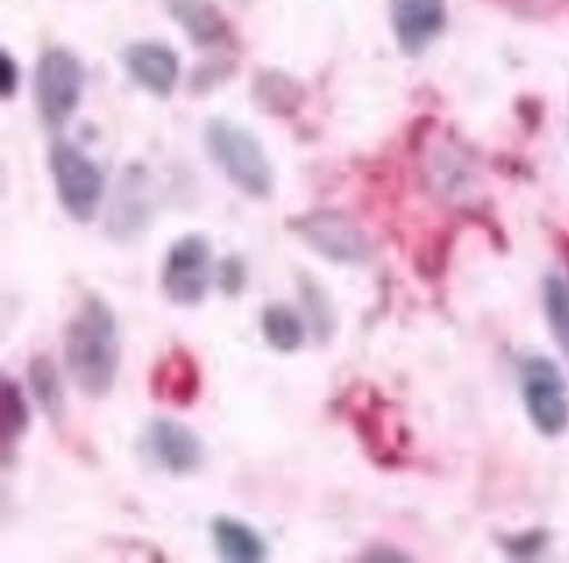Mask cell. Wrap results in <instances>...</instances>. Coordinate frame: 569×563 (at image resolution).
I'll return each instance as SVG.
<instances>
[{"label":"cell","instance_id":"1","mask_svg":"<svg viewBox=\"0 0 569 563\" xmlns=\"http://www.w3.org/2000/svg\"><path fill=\"white\" fill-rule=\"evenodd\" d=\"M63 360L69 378L87 399H106L121 368V335L113 306L90 294L71 314L63 335Z\"/></svg>","mask_w":569,"mask_h":563},{"label":"cell","instance_id":"2","mask_svg":"<svg viewBox=\"0 0 569 563\" xmlns=\"http://www.w3.org/2000/svg\"><path fill=\"white\" fill-rule=\"evenodd\" d=\"M206 152L218 171L231 181L239 192L252 200H268L276 187V171L271 158L254 131L242 123L216 115L202 129Z\"/></svg>","mask_w":569,"mask_h":563},{"label":"cell","instance_id":"3","mask_svg":"<svg viewBox=\"0 0 569 563\" xmlns=\"http://www.w3.org/2000/svg\"><path fill=\"white\" fill-rule=\"evenodd\" d=\"M48 168L66 215L77 223H90L106 194V175L100 165L77 144L56 139L48 152Z\"/></svg>","mask_w":569,"mask_h":563},{"label":"cell","instance_id":"4","mask_svg":"<svg viewBox=\"0 0 569 563\" xmlns=\"http://www.w3.org/2000/svg\"><path fill=\"white\" fill-rule=\"evenodd\" d=\"M520 393L530 425L543 438H559L569 428L567 380L549 356H525L520 364Z\"/></svg>","mask_w":569,"mask_h":563},{"label":"cell","instance_id":"5","mask_svg":"<svg viewBox=\"0 0 569 563\" xmlns=\"http://www.w3.org/2000/svg\"><path fill=\"white\" fill-rule=\"evenodd\" d=\"M289 229L318 258L333 262V265H362L373 254L365 231L341 210H310V213L291 218Z\"/></svg>","mask_w":569,"mask_h":563},{"label":"cell","instance_id":"6","mask_svg":"<svg viewBox=\"0 0 569 563\" xmlns=\"http://www.w3.org/2000/svg\"><path fill=\"white\" fill-rule=\"evenodd\" d=\"M84 90V66L66 48H50L34 69V102L48 127H63L77 113Z\"/></svg>","mask_w":569,"mask_h":563},{"label":"cell","instance_id":"7","mask_svg":"<svg viewBox=\"0 0 569 563\" xmlns=\"http://www.w3.org/2000/svg\"><path fill=\"white\" fill-rule=\"evenodd\" d=\"M213 247L202 233H187L171 244L160 270V289L177 306L206 302L213 281Z\"/></svg>","mask_w":569,"mask_h":563},{"label":"cell","instance_id":"8","mask_svg":"<svg viewBox=\"0 0 569 563\" xmlns=\"http://www.w3.org/2000/svg\"><path fill=\"white\" fill-rule=\"evenodd\" d=\"M144 449L171 477H189L206 464V443L184 422L156 416L144 428Z\"/></svg>","mask_w":569,"mask_h":563},{"label":"cell","instance_id":"9","mask_svg":"<svg viewBox=\"0 0 569 563\" xmlns=\"http://www.w3.org/2000/svg\"><path fill=\"white\" fill-rule=\"evenodd\" d=\"M121 66L131 82L152 98H171L181 79L177 50L160 40H137L121 50Z\"/></svg>","mask_w":569,"mask_h":563},{"label":"cell","instance_id":"10","mask_svg":"<svg viewBox=\"0 0 569 563\" xmlns=\"http://www.w3.org/2000/svg\"><path fill=\"white\" fill-rule=\"evenodd\" d=\"M391 29L405 56L418 58L447 29V0H391Z\"/></svg>","mask_w":569,"mask_h":563},{"label":"cell","instance_id":"11","mask_svg":"<svg viewBox=\"0 0 569 563\" xmlns=\"http://www.w3.org/2000/svg\"><path fill=\"white\" fill-rule=\"evenodd\" d=\"M202 370L194 354L187 346H173L166 351L150 372V393L163 404L187 409L200 399Z\"/></svg>","mask_w":569,"mask_h":563},{"label":"cell","instance_id":"12","mask_svg":"<svg viewBox=\"0 0 569 563\" xmlns=\"http://www.w3.org/2000/svg\"><path fill=\"white\" fill-rule=\"evenodd\" d=\"M152 215L150 192H148V171L142 165H131L123 173L119 194L108 213V233L113 239L127 241L140 237L148 229Z\"/></svg>","mask_w":569,"mask_h":563},{"label":"cell","instance_id":"13","mask_svg":"<svg viewBox=\"0 0 569 563\" xmlns=\"http://www.w3.org/2000/svg\"><path fill=\"white\" fill-rule=\"evenodd\" d=\"M210 537L218 555L229 563H262L268 559V543L250 522L231 514L210 519Z\"/></svg>","mask_w":569,"mask_h":563},{"label":"cell","instance_id":"14","mask_svg":"<svg viewBox=\"0 0 569 563\" xmlns=\"http://www.w3.org/2000/svg\"><path fill=\"white\" fill-rule=\"evenodd\" d=\"M166 6L194 46L213 48L231 38L229 21L216 9L213 0H166Z\"/></svg>","mask_w":569,"mask_h":563},{"label":"cell","instance_id":"15","mask_svg":"<svg viewBox=\"0 0 569 563\" xmlns=\"http://www.w3.org/2000/svg\"><path fill=\"white\" fill-rule=\"evenodd\" d=\"M27 378H29V393H32V399L38 401L40 412L46 414L53 425H61L66 420V391L53 360L46 354L32 356V362L27 364Z\"/></svg>","mask_w":569,"mask_h":563},{"label":"cell","instance_id":"16","mask_svg":"<svg viewBox=\"0 0 569 563\" xmlns=\"http://www.w3.org/2000/svg\"><path fill=\"white\" fill-rule=\"evenodd\" d=\"M260 333L262 341L271 346L276 354H295L302 349L308 339V325H305L302 314L291 310L287 304H271L260 314Z\"/></svg>","mask_w":569,"mask_h":563},{"label":"cell","instance_id":"17","mask_svg":"<svg viewBox=\"0 0 569 563\" xmlns=\"http://www.w3.org/2000/svg\"><path fill=\"white\" fill-rule=\"evenodd\" d=\"M252 98L266 113L295 115L299 108H302L305 90L295 77L283 74V71L268 69L254 77Z\"/></svg>","mask_w":569,"mask_h":563},{"label":"cell","instance_id":"18","mask_svg":"<svg viewBox=\"0 0 569 563\" xmlns=\"http://www.w3.org/2000/svg\"><path fill=\"white\" fill-rule=\"evenodd\" d=\"M0 396H3V420H0V430H3V449L9 453L11 443H17L21 435L32 425V409H29V399L17 380L3 375L0 380Z\"/></svg>","mask_w":569,"mask_h":563},{"label":"cell","instance_id":"19","mask_svg":"<svg viewBox=\"0 0 569 563\" xmlns=\"http://www.w3.org/2000/svg\"><path fill=\"white\" fill-rule=\"evenodd\" d=\"M543 310L553 341L569 360V283L565 278L549 275L543 281Z\"/></svg>","mask_w":569,"mask_h":563},{"label":"cell","instance_id":"20","mask_svg":"<svg viewBox=\"0 0 569 563\" xmlns=\"http://www.w3.org/2000/svg\"><path fill=\"white\" fill-rule=\"evenodd\" d=\"M299 296H302L305 314H308V328H312L320 343H326L333 333V323H337L326 289L320 286L316 278L299 275Z\"/></svg>","mask_w":569,"mask_h":563},{"label":"cell","instance_id":"21","mask_svg":"<svg viewBox=\"0 0 569 563\" xmlns=\"http://www.w3.org/2000/svg\"><path fill=\"white\" fill-rule=\"evenodd\" d=\"M546 543H549V532L543 530H528V532H520V535L501 537V547H505L512 559H520V561H530L536 559V555H541Z\"/></svg>","mask_w":569,"mask_h":563},{"label":"cell","instance_id":"22","mask_svg":"<svg viewBox=\"0 0 569 563\" xmlns=\"http://www.w3.org/2000/svg\"><path fill=\"white\" fill-rule=\"evenodd\" d=\"M218 286L226 296H239L247 286V265L239 258H226L218 268Z\"/></svg>","mask_w":569,"mask_h":563},{"label":"cell","instance_id":"23","mask_svg":"<svg viewBox=\"0 0 569 563\" xmlns=\"http://www.w3.org/2000/svg\"><path fill=\"white\" fill-rule=\"evenodd\" d=\"M19 84H21L19 61L9 53V50H0V98H3V102L17 98Z\"/></svg>","mask_w":569,"mask_h":563},{"label":"cell","instance_id":"24","mask_svg":"<svg viewBox=\"0 0 569 563\" xmlns=\"http://www.w3.org/2000/svg\"><path fill=\"white\" fill-rule=\"evenodd\" d=\"M362 561H370V563H397V561H412L410 553H401L397 547L391 545H370L368 551L360 555Z\"/></svg>","mask_w":569,"mask_h":563}]
</instances>
